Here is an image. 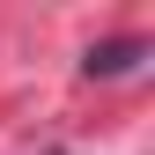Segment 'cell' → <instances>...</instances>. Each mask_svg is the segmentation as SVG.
Instances as JSON below:
<instances>
[{
	"instance_id": "cell-1",
	"label": "cell",
	"mask_w": 155,
	"mask_h": 155,
	"mask_svg": "<svg viewBox=\"0 0 155 155\" xmlns=\"http://www.w3.org/2000/svg\"><path fill=\"white\" fill-rule=\"evenodd\" d=\"M140 52H148L140 37H111V45H89L81 67H89V74H126V67H140Z\"/></svg>"
}]
</instances>
